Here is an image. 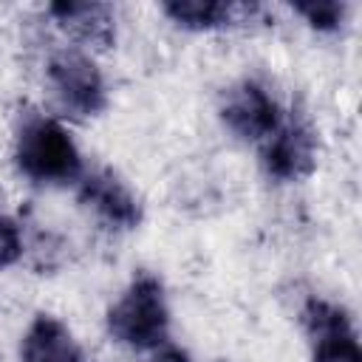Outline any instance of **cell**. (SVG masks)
<instances>
[{
  "mask_svg": "<svg viewBox=\"0 0 362 362\" xmlns=\"http://www.w3.org/2000/svg\"><path fill=\"white\" fill-rule=\"evenodd\" d=\"M294 11L303 14L308 20V25L320 28V31H331L342 23L345 17V6L334 3V0H311V3H294Z\"/></svg>",
  "mask_w": 362,
  "mask_h": 362,
  "instance_id": "obj_11",
  "label": "cell"
},
{
  "mask_svg": "<svg viewBox=\"0 0 362 362\" xmlns=\"http://www.w3.org/2000/svg\"><path fill=\"white\" fill-rule=\"evenodd\" d=\"M107 331L122 345L139 351L164 345L170 334V308L161 280L153 274H139L107 311Z\"/></svg>",
  "mask_w": 362,
  "mask_h": 362,
  "instance_id": "obj_1",
  "label": "cell"
},
{
  "mask_svg": "<svg viewBox=\"0 0 362 362\" xmlns=\"http://www.w3.org/2000/svg\"><path fill=\"white\" fill-rule=\"evenodd\" d=\"M48 14L74 37L96 42L99 48L113 42V11L102 3H54Z\"/></svg>",
  "mask_w": 362,
  "mask_h": 362,
  "instance_id": "obj_9",
  "label": "cell"
},
{
  "mask_svg": "<svg viewBox=\"0 0 362 362\" xmlns=\"http://www.w3.org/2000/svg\"><path fill=\"white\" fill-rule=\"evenodd\" d=\"M303 325L314 362H362L356 331L339 305L311 297L303 308Z\"/></svg>",
  "mask_w": 362,
  "mask_h": 362,
  "instance_id": "obj_4",
  "label": "cell"
},
{
  "mask_svg": "<svg viewBox=\"0 0 362 362\" xmlns=\"http://www.w3.org/2000/svg\"><path fill=\"white\" fill-rule=\"evenodd\" d=\"M23 255V235L17 221H11L8 215H0V269L11 266L17 257Z\"/></svg>",
  "mask_w": 362,
  "mask_h": 362,
  "instance_id": "obj_12",
  "label": "cell"
},
{
  "mask_svg": "<svg viewBox=\"0 0 362 362\" xmlns=\"http://www.w3.org/2000/svg\"><path fill=\"white\" fill-rule=\"evenodd\" d=\"M221 119L235 136L246 141H263L280 124V110L263 85L243 79L223 93Z\"/></svg>",
  "mask_w": 362,
  "mask_h": 362,
  "instance_id": "obj_6",
  "label": "cell"
},
{
  "mask_svg": "<svg viewBox=\"0 0 362 362\" xmlns=\"http://www.w3.org/2000/svg\"><path fill=\"white\" fill-rule=\"evenodd\" d=\"M79 201L88 204L102 221H107L116 229H133L141 221V206L136 195L110 170H96L82 175Z\"/></svg>",
  "mask_w": 362,
  "mask_h": 362,
  "instance_id": "obj_7",
  "label": "cell"
},
{
  "mask_svg": "<svg viewBox=\"0 0 362 362\" xmlns=\"http://www.w3.org/2000/svg\"><path fill=\"white\" fill-rule=\"evenodd\" d=\"M48 85L59 107L76 119L96 116L107 105V90L99 68L79 51H59L51 57Z\"/></svg>",
  "mask_w": 362,
  "mask_h": 362,
  "instance_id": "obj_3",
  "label": "cell"
},
{
  "mask_svg": "<svg viewBox=\"0 0 362 362\" xmlns=\"http://www.w3.org/2000/svg\"><path fill=\"white\" fill-rule=\"evenodd\" d=\"M17 167L40 184H65L82 175V156L62 124L45 116L23 122L14 147Z\"/></svg>",
  "mask_w": 362,
  "mask_h": 362,
  "instance_id": "obj_2",
  "label": "cell"
},
{
  "mask_svg": "<svg viewBox=\"0 0 362 362\" xmlns=\"http://www.w3.org/2000/svg\"><path fill=\"white\" fill-rule=\"evenodd\" d=\"M161 8L173 23L189 31H209V28L229 25L243 11V6L218 3V0H170Z\"/></svg>",
  "mask_w": 362,
  "mask_h": 362,
  "instance_id": "obj_10",
  "label": "cell"
},
{
  "mask_svg": "<svg viewBox=\"0 0 362 362\" xmlns=\"http://www.w3.org/2000/svg\"><path fill=\"white\" fill-rule=\"evenodd\" d=\"M23 362H85L71 331L51 314H40L23 337Z\"/></svg>",
  "mask_w": 362,
  "mask_h": 362,
  "instance_id": "obj_8",
  "label": "cell"
},
{
  "mask_svg": "<svg viewBox=\"0 0 362 362\" xmlns=\"http://www.w3.org/2000/svg\"><path fill=\"white\" fill-rule=\"evenodd\" d=\"M150 362H189V356H187L184 351H178V348H167L164 354H158V356L150 359Z\"/></svg>",
  "mask_w": 362,
  "mask_h": 362,
  "instance_id": "obj_13",
  "label": "cell"
},
{
  "mask_svg": "<svg viewBox=\"0 0 362 362\" xmlns=\"http://www.w3.org/2000/svg\"><path fill=\"white\" fill-rule=\"evenodd\" d=\"M263 170L277 181H300L314 170L317 139L303 119L280 122L266 139L260 153Z\"/></svg>",
  "mask_w": 362,
  "mask_h": 362,
  "instance_id": "obj_5",
  "label": "cell"
}]
</instances>
